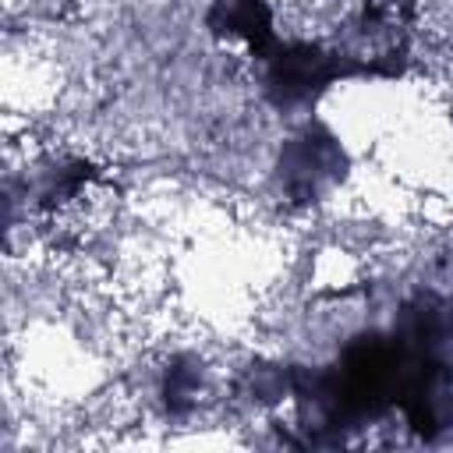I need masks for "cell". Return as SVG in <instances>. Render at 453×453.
Instances as JSON below:
<instances>
[{"label": "cell", "mask_w": 453, "mask_h": 453, "mask_svg": "<svg viewBox=\"0 0 453 453\" xmlns=\"http://www.w3.org/2000/svg\"><path fill=\"white\" fill-rule=\"evenodd\" d=\"M202 365H195L191 357H177L170 368H166V379H163V400L170 407V414H184L198 389H202Z\"/></svg>", "instance_id": "277c9868"}, {"label": "cell", "mask_w": 453, "mask_h": 453, "mask_svg": "<svg viewBox=\"0 0 453 453\" xmlns=\"http://www.w3.org/2000/svg\"><path fill=\"white\" fill-rule=\"evenodd\" d=\"M262 60V85L273 106H311L329 85L343 78H372L368 64L347 46H326L315 39H276Z\"/></svg>", "instance_id": "6da1fadb"}, {"label": "cell", "mask_w": 453, "mask_h": 453, "mask_svg": "<svg viewBox=\"0 0 453 453\" xmlns=\"http://www.w3.org/2000/svg\"><path fill=\"white\" fill-rule=\"evenodd\" d=\"M276 173H280L283 195L290 202L308 205V202H319L326 191H333L343 180L347 152L333 131H326L322 124H308L294 138L283 142Z\"/></svg>", "instance_id": "7a4b0ae2"}, {"label": "cell", "mask_w": 453, "mask_h": 453, "mask_svg": "<svg viewBox=\"0 0 453 453\" xmlns=\"http://www.w3.org/2000/svg\"><path fill=\"white\" fill-rule=\"evenodd\" d=\"M205 25L223 39L244 42L255 60L269 53V46L280 39L269 0H212Z\"/></svg>", "instance_id": "3957f363"}]
</instances>
